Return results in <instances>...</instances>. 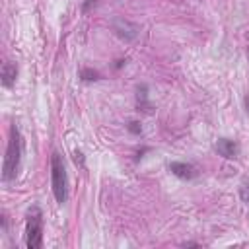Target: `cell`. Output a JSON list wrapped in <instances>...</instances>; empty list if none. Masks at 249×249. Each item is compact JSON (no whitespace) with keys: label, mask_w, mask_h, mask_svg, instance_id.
Returning a JSON list of instances; mask_svg holds the SVG:
<instances>
[{"label":"cell","mask_w":249,"mask_h":249,"mask_svg":"<svg viewBox=\"0 0 249 249\" xmlns=\"http://www.w3.org/2000/svg\"><path fill=\"white\" fill-rule=\"evenodd\" d=\"M19 158H21V136L18 126L14 124L10 128V140L6 148V158H4V167H2V177L4 181H10L16 177L18 167H19Z\"/></svg>","instance_id":"6da1fadb"},{"label":"cell","mask_w":249,"mask_h":249,"mask_svg":"<svg viewBox=\"0 0 249 249\" xmlns=\"http://www.w3.org/2000/svg\"><path fill=\"white\" fill-rule=\"evenodd\" d=\"M51 183H53V193L56 202L64 204L68 198V179H66V167H64L62 156L58 152H54L51 160Z\"/></svg>","instance_id":"7a4b0ae2"},{"label":"cell","mask_w":249,"mask_h":249,"mask_svg":"<svg viewBox=\"0 0 249 249\" xmlns=\"http://www.w3.org/2000/svg\"><path fill=\"white\" fill-rule=\"evenodd\" d=\"M43 241V214L37 206L29 208L27 212V224H25V245L29 249L41 247Z\"/></svg>","instance_id":"3957f363"},{"label":"cell","mask_w":249,"mask_h":249,"mask_svg":"<svg viewBox=\"0 0 249 249\" xmlns=\"http://www.w3.org/2000/svg\"><path fill=\"white\" fill-rule=\"evenodd\" d=\"M113 29L117 31L119 37L126 39V41H130V39H134L138 35V25H134V23H130L126 19H115L113 21Z\"/></svg>","instance_id":"277c9868"},{"label":"cell","mask_w":249,"mask_h":249,"mask_svg":"<svg viewBox=\"0 0 249 249\" xmlns=\"http://www.w3.org/2000/svg\"><path fill=\"white\" fill-rule=\"evenodd\" d=\"M216 152H218L220 156L231 160V158H237V154H239V146H237V142H233V140L220 138V140L216 142Z\"/></svg>","instance_id":"5b68a950"},{"label":"cell","mask_w":249,"mask_h":249,"mask_svg":"<svg viewBox=\"0 0 249 249\" xmlns=\"http://www.w3.org/2000/svg\"><path fill=\"white\" fill-rule=\"evenodd\" d=\"M169 171L173 175H177L179 179H193L196 175L195 167L191 163H185V161H171L169 163Z\"/></svg>","instance_id":"8992f818"},{"label":"cell","mask_w":249,"mask_h":249,"mask_svg":"<svg viewBox=\"0 0 249 249\" xmlns=\"http://www.w3.org/2000/svg\"><path fill=\"white\" fill-rule=\"evenodd\" d=\"M16 76H18V68H16V64H12V62H4V66H2V84H4L6 88H12L14 82H16Z\"/></svg>","instance_id":"52a82bcc"},{"label":"cell","mask_w":249,"mask_h":249,"mask_svg":"<svg viewBox=\"0 0 249 249\" xmlns=\"http://www.w3.org/2000/svg\"><path fill=\"white\" fill-rule=\"evenodd\" d=\"M136 99H138V107H146V111H150V105H148V88L146 86H140L136 89Z\"/></svg>","instance_id":"ba28073f"},{"label":"cell","mask_w":249,"mask_h":249,"mask_svg":"<svg viewBox=\"0 0 249 249\" xmlns=\"http://www.w3.org/2000/svg\"><path fill=\"white\" fill-rule=\"evenodd\" d=\"M80 78H82L84 82H93V80L99 78V72H95V70H91V68H82V70H80Z\"/></svg>","instance_id":"9c48e42d"},{"label":"cell","mask_w":249,"mask_h":249,"mask_svg":"<svg viewBox=\"0 0 249 249\" xmlns=\"http://www.w3.org/2000/svg\"><path fill=\"white\" fill-rule=\"evenodd\" d=\"M239 196H241V200L245 204H249V177H245L241 181V185H239Z\"/></svg>","instance_id":"30bf717a"},{"label":"cell","mask_w":249,"mask_h":249,"mask_svg":"<svg viewBox=\"0 0 249 249\" xmlns=\"http://www.w3.org/2000/svg\"><path fill=\"white\" fill-rule=\"evenodd\" d=\"M126 128H128V132H132V134H140V132H142V124H140L138 121H130V123L126 124Z\"/></svg>","instance_id":"8fae6325"},{"label":"cell","mask_w":249,"mask_h":249,"mask_svg":"<svg viewBox=\"0 0 249 249\" xmlns=\"http://www.w3.org/2000/svg\"><path fill=\"white\" fill-rule=\"evenodd\" d=\"M72 156H74V163H76V165H80V167H84V154H82L80 150H74V154H72Z\"/></svg>","instance_id":"7c38bea8"},{"label":"cell","mask_w":249,"mask_h":249,"mask_svg":"<svg viewBox=\"0 0 249 249\" xmlns=\"http://www.w3.org/2000/svg\"><path fill=\"white\" fill-rule=\"evenodd\" d=\"M243 103H245V109H247V113H249V95H245V99H243Z\"/></svg>","instance_id":"4fadbf2b"},{"label":"cell","mask_w":249,"mask_h":249,"mask_svg":"<svg viewBox=\"0 0 249 249\" xmlns=\"http://www.w3.org/2000/svg\"><path fill=\"white\" fill-rule=\"evenodd\" d=\"M247 53H249V49H247Z\"/></svg>","instance_id":"5bb4252c"}]
</instances>
